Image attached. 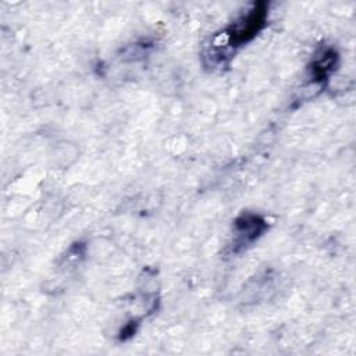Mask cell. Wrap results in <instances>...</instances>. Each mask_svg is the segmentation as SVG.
Here are the masks:
<instances>
[{
	"instance_id": "1",
	"label": "cell",
	"mask_w": 356,
	"mask_h": 356,
	"mask_svg": "<svg viewBox=\"0 0 356 356\" xmlns=\"http://www.w3.org/2000/svg\"><path fill=\"white\" fill-rule=\"evenodd\" d=\"M268 6L266 3H254L253 7L235 22H232L217 38H222L227 50H235L236 47L250 42L266 25Z\"/></svg>"
},
{
	"instance_id": "2",
	"label": "cell",
	"mask_w": 356,
	"mask_h": 356,
	"mask_svg": "<svg viewBox=\"0 0 356 356\" xmlns=\"http://www.w3.org/2000/svg\"><path fill=\"white\" fill-rule=\"evenodd\" d=\"M267 228L266 221L256 214H242L234 222L232 250L238 252L253 243Z\"/></svg>"
},
{
	"instance_id": "3",
	"label": "cell",
	"mask_w": 356,
	"mask_h": 356,
	"mask_svg": "<svg viewBox=\"0 0 356 356\" xmlns=\"http://www.w3.org/2000/svg\"><path fill=\"white\" fill-rule=\"evenodd\" d=\"M337 60L338 56L332 49H327L321 51V54H317L310 65L313 79L316 82H323L324 79H327L330 72L334 70Z\"/></svg>"
}]
</instances>
